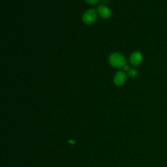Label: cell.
<instances>
[{"label": "cell", "instance_id": "cell-8", "mask_svg": "<svg viewBox=\"0 0 167 167\" xmlns=\"http://www.w3.org/2000/svg\"><path fill=\"white\" fill-rule=\"evenodd\" d=\"M123 69L125 71H127V72H129V70H130V68H129V67L128 65H125L124 67H123Z\"/></svg>", "mask_w": 167, "mask_h": 167}, {"label": "cell", "instance_id": "cell-7", "mask_svg": "<svg viewBox=\"0 0 167 167\" xmlns=\"http://www.w3.org/2000/svg\"><path fill=\"white\" fill-rule=\"evenodd\" d=\"M85 1L87 2L88 4L91 5H96L99 2V0H85Z\"/></svg>", "mask_w": 167, "mask_h": 167}, {"label": "cell", "instance_id": "cell-2", "mask_svg": "<svg viewBox=\"0 0 167 167\" xmlns=\"http://www.w3.org/2000/svg\"><path fill=\"white\" fill-rule=\"evenodd\" d=\"M97 18V12L94 9H91L88 11H86L83 14L82 20V22L87 24V25H90L95 22Z\"/></svg>", "mask_w": 167, "mask_h": 167}, {"label": "cell", "instance_id": "cell-6", "mask_svg": "<svg viewBox=\"0 0 167 167\" xmlns=\"http://www.w3.org/2000/svg\"><path fill=\"white\" fill-rule=\"evenodd\" d=\"M128 75L131 78H136L138 75V72L135 69H130L128 72Z\"/></svg>", "mask_w": 167, "mask_h": 167}, {"label": "cell", "instance_id": "cell-3", "mask_svg": "<svg viewBox=\"0 0 167 167\" xmlns=\"http://www.w3.org/2000/svg\"><path fill=\"white\" fill-rule=\"evenodd\" d=\"M97 13L104 19H109L112 15L111 10L108 7H107L106 5H101L99 6L97 8Z\"/></svg>", "mask_w": 167, "mask_h": 167}, {"label": "cell", "instance_id": "cell-4", "mask_svg": "<svg viewBox=\"0 0 167 167\" xmlns=\"http://www.w3.org/2000/svg\"><path fill=\"white\" fill-rule=\"evenodd\" d=\"M143 61V55L140 52H134L130 57V62L134 66H138L140 65Z\"/></svg>", "mask_w": 167, "mask_h": 167}, {"label": "cell", "instance_id": "cell-1", "mask_svg": "<svg viewBox=\"0 0 167 167\" xmlns=\"http://www.w3.org/2000/svg\"><path fill=\"white\" fill-rule=\"evenodd\" d=\"M110 65L116 68H123L126 65L127 61L124 55L120 53L114 52L111 54L108 58Z\"/></svg>", "mask_w": 167, "mask_h": 167}, {"label": "cell", "instance_id": "cell-5", "mask_svg": "<svg viewBox=\"0 0 167 167\" xmlns=\"http://www.w3.org/2000/svg\"><path fill=\"white\" fill-rule=\"evenodd\" d=\"M127 79V76L125 72L118 71L117 72L114 77V82L116 86H121L124 84Z\"/></svg>", "mask_w": 167, "mask_h": 167}]
</instances>
